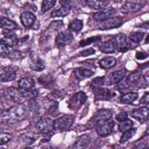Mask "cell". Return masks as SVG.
I'll return each mask as SVG.
<instances>
[{"mask_svg": "<svg viewBox=\"0 0 149 149\" xmlns=\"http://www.w3.org/2000/svg\"><path fill=\"white\" fill-rule=\"evenodd\" d=\"M26 115H27V111L24 106L22 105L14 106L0 113V122L1 123H14V122L23 120Z\"/></svg>", "mask_w": 149, "mask_h": 149, "instance_id": "6da1fadb", "label": "cell"}, {"mask_svg": "<svg viewBox=\"0 0 149 149\" xmlns=\"http://www.w3.org/2000/svg\"><path fill=\"white\" fill-rule=\"evenodd\" d=\"M73 120H74L73 115H69V114L62 115V116L57 118L56 120H54V129H56L58 132L68 130L72 126Z\"/></svg>", "mask_w": 149, "mask_h": 149, "instance_id": "7a4b0ae2", "label": "cell"}, {"mask_svg": "<svg viewBox=\"0 0 149 149\" xmlns=\"http://www.w3.org/2000/svg\"><path fill=\"white\" fill-rule=\"evenodd\" d=\"M54 129V120H51L50 118H41L40 120H37V122L35 123V130L37 133L41 134H48Z\"/></svg>", "mask_w": 149, "mask_h": 149, "instance_id": "3957f363", "label": "cell"}, {"mask_svg": "<svg viewBox=\"0 0 149 149\" xmlns=\"http://www.w3.org/2000/svg\"><path fill=\"white\" fill-rule=\"evenodd\" d=\"M114 128V121L109 118V119H106V120H102L100 122H98L95 125V130L98 133V135L100 136H107L112 133Z\"/></svg>", "mask_w": 149, "mask_h": 149, "instance_id": "277c9868", "label": "cell"}, {"mask_svg": "<svg viewBox=\"0 0 149 149\" xmlns=\"http://www.w3.org/2000/svg\"><path fill=\"white\" fill-rule=\"evenodd\" d=\"M86 99H87V97H86V94H85L84 92H81V91L76 92V93L70 98V100H69V107H70V109H72V111L79 109V108L85 104Z\"/></svg>", "mask_w": 149, "mask_h": 149, "instance_id": "5b68a950", "label": "cell"}, {"mask_svg": "<svg viewBox=\"0 0 149 149\" xmlns=\"http://www.w3.org/2000/svg\"><path fill=\"white\" fill-rule=\"evenodd\" d=\"M123 20L120 16H111L106 20L100 21L99 23V28L100 29H113V28H118L122 24Z\"/></svg>", "mask_w": 149, "mask_h": 149, "instance_id": "8992f818", "label": "cell"}, {"mask_svg": "<svg viewBox=\"0 0 149 149\" xmlns=\"http://www.w3.org/2000/svg\"><path fill=\"white\" fill-rule=\"evenodd\" d=\"M72 40H73V36H72L71 31L64 30V31L58 33V35H57L56 38H55V44H56V47L62 48V47H64V45L70 44V43L72 42Z\"/></svg>", "mask_w": 149, "mask_h": 149, "instance_id": "52a82bcc", "label": "cell"}, {"mask_svg": "<svg viewBox=\"0 0 149 149\" xmlns=\"http://www.w3.org/2000/svg\"><path fill=\"white\" fill-rule=\"evenodd\" d=\"M112 118V111L109 109H99L93 116L92 119L90 120L88 122V127H95V125L102 120H106V119H109Z\"/></svg>", "mask_w": 149, "mask_h": 149, "instance_id": "ba28073f", "label": "cell"}, {"mask_svg": "<svg viewBox=\"0 0 149 149\" xmlns=\"http://www.w3.org/2000/svg\"><path fill=\"white\" fill-rule=\"evenodd\" d=\"M5 95L12 100L13 102H21L24 98L22 95V92L21 90H17L15 87H9V88H6L5 90Z\"/></svg>", "mask_w": 149, "mask_h": 149, "instance_id": "9c48e42d", "label": "cell"}, {"mask_svg": "<svg viewBox=\"0 0 149 149\" xmlns=\"http://www.w3.org/2000/svg\"><path fill=\"white\" fill-rule=\"evenodd\" d=\"M116 45H118V49L121 51V52H125L127 50H129L132 47H130V43L128 41V37H126L125 34H118L114 38Z\"/></svg>", "mask_w": 149, "mask_h": 149, "instance_id": "30bf717a", "label": "cell"}, {"mask_svg": "<svg viewBox=\"0 0 149 149\" xmlns=\"http://www.w3.org/2000/svg\"><path fill=\"white\" fill-rule=\"evenodd\" d=\"M70 8H71L70 3H69L68 1L62 0V5H61V7L57 8V9H55V10H52V13H51V17H63V16H65V15L69 14Z\"/></svg>", "mask_w": 149, "mask_h": 149, "instance_id": "8fae6325", "label": "cell"}, {"mask_svg": "<svg viewBox=\"0 0 149 149\" xmlns=\"http://www.w3.org/2000/svg\"><path fill=\"white\" fill-rule=\"evenodd\" d=\"M114 13H115V9H113V8H107V9L104 8V9H100L99 12L94 13L93 14V19L95 21H102V20H106V19L113 16Z\"/></svg>", "mask_w": 149, "mask_h": 149, "instance_id": "7c38bea8", "label": "cell"}, {"mask_svg": "<svg viewBox=\"0 0 149 149\" xmlns=\"http://www.w3.org/2000/svg\"><path fill=\"white\" fill-rule=\"evenodd\" d=\"M35 15L31 13V12H23L20 16V20H21V23L23 24V27L26 28H29L34 24L35 22Z\"/></svg>", "mask_w": 149, "mask_h": 149, "instance_id": "4fadbf2b", "label": "cell"}, {"mask_svg": "<svg viewBox=\"0 0 149 149\" xmlns=\"http://www.w3.org/2000/svg\"><path fill=\"white\" fill-rule=\"evenodd\" d=\"M100 50L105 54H112V52H115L118 50V45H116L114 40H108V41H105L100 44Z\"/></svg>", "mask_w": 149, "mask_h": 149, "instance_id": "5bb4252c", "label": "cell"}, {"mask_svg": "<svg viewBox=\"0 0 149 149\" xmlns=\"http://www.w3.org/2000/svg\"><path fill=\"white\" fill-rule=\"evenodd\" d=\"M148 114H149V108L147 106L141 107V108H136L130 113V115L133 118H135V119H137L140 121H146L147 118H148Z\"/></svg>", "mask_w": 149, "mask_h": 149, "instance_id": "9a60e30c", "label": "cell"}, {"mask_svg": "<svg viewBox=\"0 0 149 149\" xmlns=\"http://www.w3.org/2000/svg\"><path fill=\"white\" fill-rule=\"evenodd\" d=\"M143 7V3L140 2H135V1H127L122 5L121 10L123 13H130V12H136L139 9H141Z\"/></svg>", "mask_w": 149, "mask_h": 149, "instance_id": "2e32d148", "label": "cell"}, {"mask_svg": "<svg viewBox=\"0 0 149 149\" xmlns=\"http://www.w3.org/2000/svg\"><path fill=\"white\" fill-rule=\"evenodd\" d=\"M0 27L3 30H8V31H12V30L17 29L16 22H14L13 20H10L8 17H0Z\"/></svg>", "mask_w": 149, "mask_h": 149, "instance_id": "e0dca14e", "label": "cell"}, {"mask_svg": "<svg viewBox=\"0 0 149 149\" xmlns=\"http://www.w3.org/2000/svg\"><path fill=\"white\" fill-rule=\"evenodd\" d=\"M108 5L107 0H86V6L90 7L91 9H104L106 6Z\"/></svg>", "mask_w": 149, "mask_h": 149, "instance_id": "ac0fdd59", "label": "cell"}, {"mask_svg": "<svg viewBox=\"0 0 149 149\" xmlns=\"http://www.w3.org/2000/svg\"><path fill=\"white\" fill-rule=\"evenodd\" d=\"M34 85H35L34 80L31 78H29V77H23V78H21L19 80V87H20L21 91L31 90V88H34Z\"/></svg>", "mask_w": 149, "mask_h": 149, "instance_id": "d6986e66", "label": "cell"}, {"mask_svg": "<svg viewBox=\"0 0 149 149\" xmlns=\"http://www.w3.org/2000/svg\"><path fill=\"white\" fill-rule=\"evenodd\" d=\"M116 64V59L114 57H111V56H107V57H104L99 61V66L101 69H111L113 68L114 65Z\"/></svg>", "mask_w": 149, "mask_h": 149, "instance_id": "ffe728a7", "label": "cell"}, {"mask_svg": "<svg viewBox=\"0 0 149 149\" xmlns=\"http://www.w3.org/2000/svg\"><path fill=\"white\" fill-rule=\"evenodd\" d=\"M125 74H126V69L116 70V71L112 72V73L108 76V83H109V84H116Z\"/></svg>", "mask_w": 149, "mask_h": 149, "instance_id": "44dd1931", "label": "cell"}, {"mask_svg": "<svg viewBox=\"0 0 149 149\" xmlns=\"http://www.w3.org/2000/svg\"><path fill=\"white\" fill-rule=\"evenodd\" d=\"M113 95H114L113 92H111V91L107 90V88H104L102 86L95 88V98H97V99H109V98H112Z\"/></svg>", "mask_w": 149, "mask_h": 149, "instance_id": "7402d4cb", "label": "cell"}, {"mask_svg": "<svg viewBox=\"0 0 149 149\" xmlns=\"http://www.w3.org/2000/svg\"><path fill=\"white\" fill-rule=\"evenodd\" d=\"M73 73L78 79H86V78H88L93 74V71L88 70V69H85V68H77L73 71Z\"/></svg>", "mask_w": 149, "mask_h": 149, "instance_id": "603a6c76", "label": "cell"}, {"mask_svg": "<svg viewBox=\"0 0 149 149\" xmlns=\"http://www.w3.org/2000/svg\"><path fill=\"white\" fill-rule=\"evenodd\" d=\"M91 142V137L90 135L85 134V135H81L74 143H73V148H86Z\"/></svg>", "mask_w": 149, "mask_h": 149, "instance_id": "cb8c5ba5", "label": "cell"}, {"mask_svg": "<svg viewBox=\"0 0 149 149\" xmlns=\"http://www.w3.org/2000/svg\"><path fill=\"white\" fill-rule=\"evenodd\" d=\"M136 99H137V93L136 92H127V93H123L120 97V101L122 104H132Z\"/></svg>", "mask_w": 149, "mask_h": 149, "instance_id": "d4e9b609", "label": "cell"}, {"mask_svg": "<svg viewBox=\"0 0 149 149\" xmlns=\"http://www.w3.org/2000/svg\"><path fill=\"white\" fill-rule=\"evenodd\" d=\"M15 77H16V71L15 70H7L2 74H0V83H6V81L14 80Z\"/></svg>", "mask_w": 149, "mask_h": 149, "instance_id": "484cf974", "label": "cell"}, {"mask_svg": "<svg viewBox=\"0 0 149 149\" xmlns=\"http://www.w3.org/2000/svg\"><path fill=\"white\" fill-rule=\"evenodd\" d=\"M83 28V21L81 20H78V19H74L73 21H71L69 23V30L71 33H79Z\"/></svg>", "mask_w": 149, "mask_h": 149, "instance_id": "4316f807", "label": "cell"}, {"mask_svg": "<svg viewBox=\"0 0 149 149\" xmlns=\"http://www.w3.org/2000/svg\"><path fill=\"white\" fill-rule=\"evenodd\" d=\"M135 132H136V129L135 128H128V129H126V130H123L122 132V135H121V139H120V143H125V142H127L128 140H130L132 137H133V135L135 134Z\"/></svg>", "mask_w": 149, "mask_h": 149, "instance_id": "83f0119b", "label": "cell"}, {"mask_svg": "<svg viewBox=\"0 0 149 149\" xmlns=\"http://www.w3.org/2000/svg\"><path fill=\"white\" fill-rule=\"evenodd\" d=\"M12 50H13V47L8 45V44H7V43H5L2 40L0 41V56L8 57Z\"/></svg>", "mask_w": 149, "mask_h": 149, "instance_id": "f1b7e54d", "label": "cell"}, {"mask_svg": "<svg viewBox=\"0 0 149 149\" xmlns=\"http://www.w3.org/2000/svg\"><path fill=\"white\" fill-rule=\"evenodd\" d=\"M143 36H144L143 33H141V31H134V33H132V34L129 35L128 38H129L132 42H134V43H140V42L142 41Z\"/></svg>", "mask_w": 149, "mask_h": 149, "instance_id": "f546056e", "label": "cell"}, {"mask_svg": "<svg viewBox=\"0 0 149 149\" xmlns=\"http://www.w3.org/2000/svg\"><path fill=\"white\" fill-rule=\"evenodd\" d=\"M56 3V0H42V13L52 8Z\"/></svg>", "mask_w": 149, "mask_h": 149, "instance_id": "4dcf8cb0", "label": "cell"}, {"mask_svg": "<svg viewBox=\"0 0 149 149\" xmlns=\"http://www.w3.org/2000/svg\"><path fill=\"white\" fill-rule=\"evenodd\" d=\"M132 127H133V121H130V120H128V119L121 121L120 125H119V129L122 130V132L126 130V129H128V128H132Z\"/></svg>", "mask_w": 149, "mask_h": 149, "instance_id": "1f68e13d", "label": "cell"}, {"mask_svg": "<svg viewBox=\"0 0 149 149\" xmlns=\"http://www.w3.org/2000/svg\"><path fill=\"white\" fill-rule=\"evenodd\" d=\"M12 140V134L9 133H0V146L6 144Z\"/></svg>", "mask_w": 149, "mask_h": 149, "instance_id": "d6a6232c", "label": "cell"}, {"mask_svg": "<svg viewBox=\"0 0 149 149\" xmlns=\"http://www.w3.org/2000/svg\"><path fill=\"white\" fill-rule=\"evenodd\" d=\"M104 81H105L104 77H97V78H94L91 81V86H93V87H101L104 85Z\"/></svg>", "mask_w": 149, "mask_h": 149, "instance_id": "836d02e7", "label": "cell"}, {"mask_svg": "<svg viewBox=\"0 0 149 149\" xmlns=\"http://www.w3.org/2000/svg\"><path fill=\"white\" fill-rule=\"evenodd\" d=\"M35 137L31 135V134H28V133H24L23 135H21V141H26L28 144H30L31 142H34Z\"/></svg>", "mask_w": 149, "mask_h": 149, "instance_id": "e575fe53", "label": "cell"}, {"mask_svg": "<svg viewBox=\"0 0 149 149\" xmlns=\"http://www.w3.org/2000/svg\"><path fill=\"white\" fill-rule=\"evenodd\" d=\"M98 40H100V37L98 36V37H91V38H87V40H85V41H81L80 43H79V45L80 47H85V45H87V44H90V43H92V42H94V41H98Z\"/></svg>", "mask_w": 149, "mask_h": 149, "instance_id": "d590c367", "label": "cell"}, {"mask_svg": "<svg viewBox=\"0 0 149 149\" xmlns=\"http://www.w3.org/2000/svg\"><path fill=\"white\" fill-rule=\"evenodd\" d=\"M115 119H116V121L121 122V121H123V120L128 119V114H127L126 112H121V113H119V114L115 116Z\"/></svg>", "mask_w": 149, "mask_h": 149, "instance_id": "8d00e7d4", "label": "cell"}, {"mask_svg": "<svg viewBox=\"0 0 149 149\" xmlns=\"http://www.w3.org/2000/svg\"><path fill=\"white\" fill-rule=\"evenodd\" d=\"M140 102H141L142 105H144V106L148 105V102H149V93H148V92H144L143 97L140 99Z\"/></svg>", "mask_w": 149, "mask_h": 149, "instance_id": "74e56055", "label": "cell"}, {"mask_svg": "<svg viewBox=\"0 0 149 149\" xmlns=\"http://www.w3.org/2000/svg\"><path fill=\"white\" fill-rule=\"evenodd\" d=\"M33 69H34V70H37V71L43 70V69H44V63H43L42 61H37V62L35 63V65L33 66Z\"/></svg>", "mask_w": 149, "mask_h": 149, "instance_id": "f35d334b", "label": "cell"}, {"mask_svg": "<svg viewBox=\"0 0 149 149\" xmlns=\"http://www.w3.org/2000/svg\"><path fill=\"white\" fill-rule=\"evenodd\" d=\"M63 23L62 21H56V22H52L50 26H49V30H55V29H58V27H61Z\"/></svg>", "mask_w": 149, "mask_h": 149, "instance_id": "ab89813d", "label": "cell"}, {"mask_svg": "<svg viewBox=\"0 0 149 149\" xmlns=\"http://www.w3.org/2000/svg\"><path fill=\"white\" fill-rule=\"evenodd\" d=\"M93 54H94V49L90 48V49H87V50L81 51L79 55H80V56H88V55H93Z\"/></svg>", "mask_w": 149, "mask_h": 149, "instance_id": "60d3db41", "label": "cell"}, {"mask_svg": "<svg viewBox=\"0 0 149 149\" xmlns=\"http://www.w3.org/2000/svg\"><path fill=\"white\" fill-rule=\"evenodd\" d=\"M147 57H148V55H147L146 52H142V51L136 52V58H137V59H146Z\"/></svg>", "mask_w": 149, "mask_h": 149, "instance_id": "b9f144b4", "label": "cell"}, {"mask_svg": "<svg viewBox=\"0 0 149 149\" xmlns=\"http://www.w3.org/2000/svg\"><path fill=\"white\" fill-rule=\"evenodd\" d=\"M81 6H86V0H77Z\"/></svg>", "mask_w": 149, "mask_h": 149, "instance_id": "7bdbcfd3", "label": "cell"}, {"mask_svg": "<svg viewBox=\"0 0 149 149\" xmlns=\"http://www.w3.org/2000/svg\"><path fill=\"white\" fill-rule=\"evenodd\" d=\"M0 111H1V104H0Z\"/></svg>", "mask_w": 149, "mask_h": 149, "instance_id": "ee69618b", "label": "cell"}]
</instances>
